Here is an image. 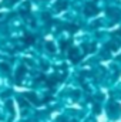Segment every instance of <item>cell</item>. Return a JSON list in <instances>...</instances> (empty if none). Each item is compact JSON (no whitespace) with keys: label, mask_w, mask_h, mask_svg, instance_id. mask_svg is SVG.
Masks as SVG:
<instances>
[{"label":"cell","mask_w":121,"mask_h":122,"mask_svg":"<svg viewBox=\"0 0 121 122\" xmlns=\"http://www.w3.org/2000/svg\"><path fill=\"white\" fill-rule=\"evenodd\" d=\"M84 11H86V14H87V16H93V14H95L98 10H97L93 4H87V6H86V9H84Z\"/></svg>","instance_id":"6da1fadb"},{"label":"cell","mask_w":121,"mask_h":122,"mask_svg":"<svg viewBox=\"0 0 121 122\" xmlns=\"http://www.w3.org/2000/svg\"><path fill=\"white\" fill-rule=\"evenodd\" d=\"M24 72H26V70H24V67H20V70H19V72L16 74V80H17V81H20V80H22V77L24 75Z\"/></svg>","instance_id":"7a4b0ae2"},{"label":"cell","mask_w":121,"mask_h":122,"mask_svg":"<svg viewBox=\"0 0 121 122\" xmlns=\"http://www.w3.org/2000/svg\"><path fill=\"white\" fill-rule=\"evenodd\" d=\"M70 58H71L73 62H77V61H78V56H77L76 50H71V51H70Z\"/></svg>","instance_id":"3957f363"},{"label":"cell","mask_w":121,"mask_h":122,"mask_svg":"<svg viewBox=\"0 0 121 122\" xmlns=\"http://www.w3.org/2000/svg\"><path fill=\"white\" fill-rule=\"evenodd\" d=\"M27 98H29V99H31L33 102H37V99H36V97H34L33 94H27Z\"/></svg>","instance_id":"277c9868"},{"label":"cell","mask_w":121,"mask_h":122,"mask_svg":"<svg viewBox=\"0 0 121 122\" xmlns=\"http://www.w3.org/2000/svg\"><path fill=\"white\" fill-rule=\"evenodd\" d=\"M24 41H26V43H33V41H34V38H33V37H26V38H24Z\"/></svg>","instance_id":"5b68a950"},{"label":"cell","mask_w":121,"mask_h":122,"mask_svg":"<svg viewBox=\"0 0 121 122\" xmlns=\"http://www.w3.org/2000/svg\"><path fill=\"white\" fill-rule=\"evenodd\" d=\"M47 47H49V50H51V51L54 50V48H53V44H47Z\"/></svg>","instance_id":"8992f818"}]
</instances>
